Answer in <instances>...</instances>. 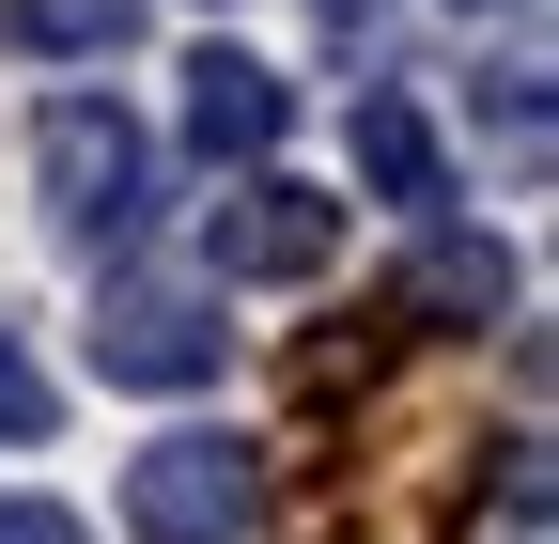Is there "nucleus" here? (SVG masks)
Returning <instances> with one entry per match:
<instances>
[{
	"mask_svg": "<svg viewBox=\"0 0 559 544\" xmlns=\"http://www.w3.org/2000/svg\"><path fill=\"white\" fill-rule=\"evenodd\" d=\"M32 172H47V218L79 234V249H124V234H140V202H156V141H140L109 94H47Z\"/></svg>",
	"mask_w": 559,
	"mask_h": 544,
	"instance_id": "1",
	"label": "nucleus"
},
{
	"mask_svg": "<svg viewBox=\"0 0 559 544\" xmlns=\"http://www.w3.org/2000/svg\"><path fill=\"white\" fill-rule=\"evenodd\" d=\"M124 529L140 544H249L264 529V466H249V436H140L124 451Z\"/></svg>",
	"mask_w": 559,
	"mask_h": 544,
	"instance_id": "2",
	"label": "nucleus"
},
{
	"mask_svg": "<svg viewBox=\"0 0 559 544\" xmlns=\"http://www.w3.org/2000/svg\"><path fill=\"white\" fill-rule=\"evenodd\" d=\"M94 374L109 389H202V374H234V296H202V281H109L94 296Z\"/></svg>",
	"mask_w": 559,
	"mask_h": 544,
	"instance_id": "3",
	"label": "nucleus"
},
{
	"mask_svg": "<svg viewBox=\"0 0 559 544\" xmlns=\"http://www.w3.org/2000/svg\"><path fill=\"white\" fill-rule=\"evenodd\" d=\"M202 264L218 281H326L342 264V202L296 187V172H234V202L202 218Z\"/></svg>",
	"mask_w": 559,
	"mask_h": 544,
	"instance_id": "4",
	"label": "nucleus"
},
{
	"mask_svg": "<svg viewBox=\"0 0 559 544\" xmlns=\"http://www.w3.org/2000/svg\"><path fill=\"white\" fill-rule=\"evenodd\" d=\"M280 125H296V79H280V62H249V47H202V62H187V156L264 172Z\"/></svg>",
	"mask_w": 559,
	"mask_h": 544,
	"instance_id": "5",
	"label": "nucleus"
},
{
	"mask_svg": "<svg viewBox=\"0 0 559 544\" xmlns=\"http://www.w3.org/2000/svg\"><path fill=\"white\" fill-rule=\"evenodd\" d=\"M342 156H358V187L389 218H451V141L419 125V94H358L342 109Z\"/></svg>",
	"mask_w": 559,
	"mask_h": 544,
	"instance_id": "6",
	"label": "nucleus"
},
{
	"mask_svg": "<svg viewBox=\"0 0 559 544\" xmlns=\"http://www.w3.org/2000/svg\"><path fill=\"white\" fill-rule=\"evenodd\" d=\"M498 296H513L498 234H451V218H419V264H404V311H419V327H481Z\"/></svg>",
	"mask_w": 559,
	"mask_h": 544,
	"instance_id": "7",
	"label": "nucleus"
},
{
	"mask_svg": "<svg viewBox=\"0 0 559 544\" xmlns=\"http://www.w3.org/2000/svg\"><path fill=\"white\" fill-rule=\"evenodd\" d=\"M0 47L16 62H109V47H140V0H0Z\"/></svg>",
	"mask_w": 559,
	"mask_h": 544,
	"instance_id": "8",
	"label": "nucleus"
},
{
	"mask_svg": "<svg viewBox=\"0 0 559 544\" xmlns=\"http://www.w3.org/2000/svg\"><path fill=\"white\" fill-rule=\"evenodd\" d=\"M498 141H513V172H544V62L498 79Z\"/></svg>",
	"mask_w": 559,
	"mask_h": 544,
	"instance_id": "9",
	"label": "nucleus"
},
{
	"mask_svg": "<svg viewBox=\"0 0 559 544\" xmlns=\"http://www.w3.org/2000/svg\"><path fill=\"white\" fill-rule=\"evenodd\" d=\"M0 436H47V374L16 358V327H0Z\"/></svg>",
	"mask_w": 559,
	"mask_h": 544,
	"instance_id": "10",
	"label": "nucleus"
},
{
	"mask_svg": "<svg viewBox=\"0 0 559 544\" xmlns=\"http://www.w3.org/2000/svg\"><path fill=\"white\" fill-rule=\"evenodd\" d=\"M0 544H94V529L62 513V498H0Z\"/></svg>",
	"mask_w": 559,
	"mask_h": 544,
	"instance_id": "11",
	"label": "nucleus"
},
{
	"mask_svg": "<svg viewBox=\"0 0 559 544\" xmlns=\"http://www.w3.org/2000/svg\"><path fill=\"white\" fill-rule=\"evenodd\" d=\"M451 16H528V0H451Z\"/></svg>",
	"mask_w": 559,
	"mask_h": 544,
	"instance_id": "12",
	"label": "nucleus"
}]
</instances>
